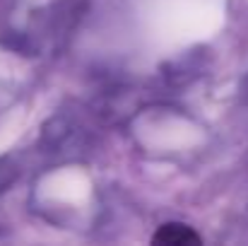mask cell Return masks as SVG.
<instances>
[{
	"label": "cell",
	"instance_id": "obj_1",
	"mask_svg": "<svg viewBox=\"0 0 248 246\" xmlns=\"http://www.w3.org/2000/svg\"><path fill=\"white\" fill-rule=\"evenodd\" d=\"M155 244H164V246H186V244H200V234L181 222H166L157 230V234L152 237Z\"/></svg>",
	"mask_w": 248,
	"mask_h": 246
}]
</instances>
